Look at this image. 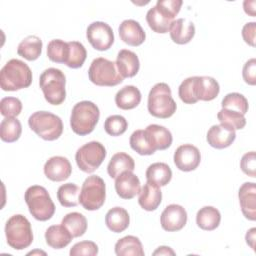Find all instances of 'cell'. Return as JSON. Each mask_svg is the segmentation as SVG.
Returning a JSON list of instances; mask_svg holds the SVG:
<instances>
[{"label": "cell", "instance_id": "cell-1", "mask_svg": "<svg viewBox=\"0 0 256 256\" xmlns=\"http://www.w3.org/2000/svg\"><path fill=\"white\" fill-rule=\"evenodd\" d=\"M31 83L32 71L19 59L9 60L0 71V87L3 91H17L29 87Z\"/></svg>", "mask_w": 256, "mask_h": 256}, {"label": "cell", "instance_id": "cell-2", "mask_svg": "<svg viewBox=\"0 0 256 256\" xmlns=\"http://www.w3.org/2000/svg\"><path fill=\"white\" fill-rule=\"evenodd\" d=\"M99 117L100 111L96 104L88 100L80 101L74 105L71 111V129L77 135H88L94 130Z\"/></svg>", "mask_w": 256, "mask_h": 256}, {"label": "cell", "instance_id": "cell-3", "mask_svg": "<svg viewBox=\"0 0 256 256\" xmlns=\"http://www.w3.org/2000/svg\"><path fill=\"white\" fill-rule=\"evenodd\" d=\"M147 108L152 116L161 119L169 118L176 112L177 105L172 98L168 84L160 82L151 88L148 95Z\"/></svg>", "mask_w": 256, "mask_h": 256}, {"label": "cell", "instance_id": "cell-4", "mask_svg": "<svg viewBox=\"0 0 256 256\" xmlns=\"http://www.w3.org/2000/svg\"><path fill=\"white\" fill-rule=\"evenodd\" d=\"M66 77L57 68L44 70L39 78V86L43 92L45 100L52 105H60L66 98Z\"/></svg>", "mask_w": 256, "mask_h": 256}, {"label": "cell", "instance_id": "cell-5", "mask_svg": "<svg viewBox=\"0 0 256 256\" xmlns=\"http://www.w3.org/2000/svg\"><path fill=\"white\" fill-rule=\"evenodd\" d=\"M24 200L30 214L38 221H47L55 213V205L48 191L43 186H30L25 192Z\"/></svg>", "mask_w": 256, "mask_h": 256}, {"label": "cell", "instance_id": "cell-6", "mask_svg": "<svg viewBox=\"0 0 256 256\" xmlns=\"http://www.w3.org/2000/svg\"><path fill=\"white\" fill-rule=\"evenodd\" d=\"M7 244L15 250H23L33 242V232L29 220L21 215L11 216L5 224Z\"/></svg>", "mask_w": 256, "mask_h": 256}, {"label": "cell", "instance_id": "cell-7", "mask_svg": "<svg viewBox=\"0 0 256 256\" xmlns=\"http://www.w3.org/2000/svg\"><path fill=\"white\" fill-rule=\"evenodd\" d=\"M28 125L40 138L46 141L58 139L63 132L61 118L48 111H36L30 115Z\"/></svg>", "mask_w": 256, "mask_h": 256}, {"label": "cell", "instance_id": "cell-8", "mask_svg": "<svg viewBox=\"0 0 256 256\" xmlns=\"http://www.w3.org/2000/svg\"><path fill=\"white\" fill-rule=\"evenodd\" d=\"M179 13L178 4L172 0H158L146 14V21L156 33H167L175 16Z\"/></svg>", "mask_w": 256, "mask_h": 256}, {"label": "cell", "instance_id": "cell-9", "mask_svg": "<svg viewBox=\"0 0 256 256\" xmlns=\"http://www.w3.org/2000/svg\"><path fill=\"white\" fill-rule=\"evenodd\" d=\"M89 80L97 86H116L123 82L116 63L103 57L94 59L88 69Z\"/></svg>", "mask_w": 256, "mask_h": 256}, {"label": "cell", "instance_id": "cell-10", "mask_svg": "<svg viewBox=\"0 0 256 256\" xmlns=\"http://www.w3.org/2000/svg\"><path fill=\"white\" fill-rule=\"evenodd\" d=\"M106 199V186L104 180L97 176H88L81 187L79 203L88 211L100 209Z\"/></svg>", "mask_w": 256, "mask_h": 256}, {"label": "cell", "instance_id": "cell-11", "mask_svg": "<svg viewBox=\"0 0 256 256\" xmlns=\"http://www.w3.org/2000/svg\"><path fill=\"white\" fill-rule=\"evenodd\" d=\"M106 154V149L102 143L90 141L77 150L75 160L81 171L92 173L102 164Z\"/></svg>", "mask_w": 256, "mask_h": 256}, {"label": "cell", "instance_id": "cell-12", "mask_svg": "<svg viewBox=\"0 0 256 256\" xmlns=\"http://www.w3.org/2000/svg\"><path fill=\"white\" fill-rule=\"evenodd\" d=\"M86 37L91 46L98 51H106L114 43L112 28L102 21L92 22L87 27Z\"/></svg>", "mask_w": 256, "mask_h": 256}, {"label": "cell", "instance_id": "cell-13", "mask_svg": "<svg viewBox=\"0 0 256 256\" xmlns=\"http://www.w3.org/2000/svg\"><path fill=\"white\" fill-rule=\"evenodd\" d=\"M175 166L184 172L195 170L201 162L199 149L192 144L180 145L174 152L173 156Z\"/></svg>", "mask_w": 256, "mask_h": 256}, {"label": "cell", "instance_id": "cell-14", "mask_svg": "<svg viewBox=\"0 0 256 256\" xmlns=\"http://www.w3.org/2000/svg\"><path fill=\"white\" fill-rule=\"evenodd\" d=\"M161 227L168 232L181 230L187 223V212L178 204H170L165 207L160 216Z\"/></svg>", "mask_w": 256, "mask_h": 256}, {"label": "cell", "instance_id": "cell-15", "mask_svg": "<svg viewBox=\"0 0 256 256\" xmlns=\"http://www.w3.org/2000/svg\"><path fill=\"white\" fill-rule=\"evenodd\" d=\"M45 176L54 182H61L68 179L72 173V166L69 160L63 156H53L44 164Z\"/></svg>", "mask_w": 256, "mask_h": 256}, {"label": "cell", "instance_id": "cell-16", "mask_svg": "<svg viewBox=\"0 0 256 256\" xmlns=\"http://www.w3.org/2000/svg\"><path fill=\"white\" fill-rule=\"evenodd\" d=\"M220 92L219 83L210 76H193V93L196 101H211Z\"/></svg>", "mask_w": 256, "mask_h": 256}, {"label": "cell", "instance_id": "cell-17", "mask_svg": "<svg viewBox=\"0 0 256 256\" xmlns=\"http://www.w3.org/2000/svg\"><path fill=\"white\" fill-rule=\"evenodd\" d=\"M235 138V130L225 124L211 126L206 136L208 144L216 149H224L229 147L234 142Z\"/></svg>", "mask_w": 256, "mask_h": 256}, {"label": "cell", "instance_id": "cell-18", "mask_svg": "<svg viewBox=\"0 0 256 256\" xmlns=\"http://www.w3.org/2000/svg\"><path fill=\"white\" fill-rule=\"evenodd\" d=\"M115 190L122 199H132L141 190L140 180L132 171H125L115 178Z\"/></svg>", "mask_w": 256, "mask_h": 256}, {"label": "cell", "instance_id": "cell-19", "mask_svg": "<svg viewBox=\"0 0 256 256\" xmlns=\"http://www.w3.org/2000/svg\"><path fill=\"white\" fill-rule=\"evenodd\" d=\"M241 211L245 218L256 220V185L254 182H245L238 191Z\"/></svg>", "mask_w": 256, "mask_h": 256}, {"label": "cell", "instance_id": "cell-20", "mask_svg": "<svg viewBox=\"0 0 256 256\" xmlns=\"http://www.w3.org/2000/svg\"><path fill=\"white\" fill-rule=\"evenodd\" d=\"M118 33L120 39L130 46H139L146 39V33L141 27L140 23L133 19L122 21V23L119 25Z\"/></svg>", "mask_w": 256, "mask_h": 256}, {"label": "cell", "instance_id": "cell-21", "mask_svg": "<svg viewBox=\"0 0 256 256\" xmlns=\"http://www.w3.org/2000/svg\"><path fill=\"white\" fill-rule=\"evenodd\" d=\"M147 141L151 147L156 150H165L172 144V134L164 126L158 124H150L144 130Z\"/></svg>", "mask_w": 256, "mask_h": 256}, {"label": "cell", "instance_id": "cell-22", "mask_svg": "<svg viewBox=\"0 0 256 256\" xmlns=\"http://www.w3.org/2000/svg\"><path fill=\"white\" fill-rule=\"evenodd\" d=\"M169 33L174 43L179 45L187 44L193 39L195 35V25L188 19L179 18L173 20L169 29Z\"/></svg>", "mask_w": 256, "mask_h": 256}, {"label": "cell", "instance_id": "cell-23", "mask_svg": "<svg viewBox=\"0 0 256 256\" xmlns=\"http://www.w3.org/2000/svg\"><path fill=\"white\" fill-rule=\"evenodd\" d=\"M116 66L118 72L123 78H131L134 77L140 68L139 58L131 50L122 49L118 52L116 58Z\"/></svg>", "mask_w": 256, "mask_h": 256}, {"label": "cell", "instance_id": "cell-24", "mask_svg": "<svg viewBox=\"0 0 256 256\" xmlns=\"http://www.w3.org/2000/svg\"><path fill=\"white\" fill-rule=\"evenodd\" d=\"M162 201V192L160 187L146 182L141 188L138 197V203L146 211H154L158 208Z\"/></svg>", "mask_w": 256, "mask_h": 256}, {"label": "cell", "instance_id": "cell-25", "mask_svg": "<svg viewBox=\"0 0 256 256\" xmlns=\"http://www.w3.org/2000/svg\"><path fill=\"white\" fill-rule=\"evenodd\" d=\"M141 98V92L136 86L126 85L116 93L115 103L122 110H131L140 104Z\"/></svg>", "mask_w": 256, "mask_h": 256}, {"label": "cell", "instance_id": "cell-26", "mask_svg": "<svg viewBox=\"0 0 256 256\" xmlns=\"http://www.w3.org/2000/svg\"><path fill=\"white\" fill-rule=\"evenodd\" d=\"M130 223V216L126 209L116 206L111 208L105 216V224L114 233H121L126 230Z\"/></svg>", "mask_w": 256, "mask_h": 256}, {"label": "cell", "instance_id": "cell-27", "mask_svg": "<svg viewBox=\"0 0 256 256\" xmlns=\"http://www.w3.org/2000/svg\"><path fill=\"white\" fill-rule=\"evenodd\" d=\"M73 238L71 233L62 224L52 225L45 231L46 243L53 249L65 248Z\"/></svg>", "mask_w": 256, "mask_h": 256}, {"label": "cell", "instance_id": "cell-28", "mask_svg": "<svg viewBox=\"0 0 256 256\" xmlns=\"http://www.w3.org/2000/svg\"><path fill=\"white\" fill-rule=\"evenodd\" d=\"M145 175L147 182L162 187L171 181L172 170L166 163L156 162L148 166Z\"/></svg>", "mask_w": 256, "mask_h": 256}, {"label": "cell", "instance_id": "cell-29", "mask_svg": "<svg viewBox=\"0 0 256 256\" xmlns=\"http://www.w3.org/2000/svg\"><path fill=\"white\" fill-rule=\"evenodd\" d=\"M134 169L135 162L133 158L125 152H118L114 154L107 166V172L111 178H116L125 171L133 172Z\"/></svg>", "mask_w": 256, "mask_h": 256}, {"label": "cell", "instance_id": "cell-30", "mask_svg": "<svg viewBox=\"0 0 256 256\" xmlns=\"http://www.w3.org/2000/svg\"><path fill=\"white\" fill-rule=\"evenodd\" d=\"M221 221L219 210L213 206H204L196 214V224L199 228L206 231L215 230Z\"/></svg>", "mask_w": 256, "mask_h": 256}, {"label": "cell", "instance_id": "cell-31", "mask_svg": "<svg viewBox=\"0 0 256 256\" xmlns=\"http://www.w3.org/2000/svg\"><path fill=\"white\" fill-rule=\"evenodd\" d=\"M42 40L35 35L24 38L17 47V53L28 61H34L39 58L42 53Z\"/></svg>", "mask_w": 256, "mask_h": 256}, {"label": "cell", "instance_id": "cell-32", "mask_svg": "<svg viewBox=\"0 0 256 256\" xmlns=\"http://www.w3.org/2000/svg\"><path fill=\"white\" fill-rule=\"evenodd\" d=\"M117 256H144L142 243L138 237L128 235L119 239L115 244Z\"/></svg>", "mask_w": 256, "mask_h": 256}, {"label": "cell", "instance_id": "cell-33", "mask_svg": "<svg viewBox=\"0 0 256 256\" xmlns=\"http://www.w3.org/2000/svg\"><path fill=\"white\" fill-rule=\"evenodd\" d=\"M61 224L75 237L83 236L87 230V219L86 217L79 212H71L66 214Z\"/></svg>", "mask_w": 256, "mask_h": 256}, {"label": "cell", "instance_id": "cell-34", "mask_svg": "<svg viewBox=\"0 0 256 256\" xmlns=\"http://www.w3.org/2000/svg\"><path fill=\"white\" fill-rule=\"evenodd\" d=\"M22 133V125L15 117H5L0 123V138L2 141L12 143L17 141Z\"/></svg>", "mask_w": 256, "mask_h": 256}, {"label": "cell", "instance_id": "cell-35", "mask_svg": "<svg viewBox=\"0 0 256 256\" xmlns=\"http://www.w3.org/2000/svg\"><path fill=\"white\" fill-rule=\"evenodd\" d=\"M80 191L74 183L63 184L57 190V199L63 207H75L79 204Z\"/></svg>", "mask_w": 256, "mask_h": 256}, {"label": "cell", "instance_id": "cell-36", "mask_svg": "<svg viewBox=\"0 0 256 256\" xmlns=\"http://www.w3.org/2000/svg\"><path fill=\"white\" fill-rule=\"evenodd\" d=\"M69 44L61 39H53L47 45V56L55 63H66L69 56Z\"/></svg>", "mask_w": 256, "mask_h": 256}, {"label": "cell", "instance_id": "cell-37", "mask_svg": "<svg viewBox=\"0 0 256 256\" xmlns=\"http://www.w3.org/2000/svg\"><path fill=\"white\" fill-rule=\"evenodd\" d=\"M221 106L223 109L238 112L243 115L247 113L249 108L248 100L246 99V97L237 92L228 93L226 96H224L221 102Z\"/></svg>", "mask_w": 256, "mask_h": 256}, {"label": "cell", "instance_id": "cell-38", "mask_svg": "<svg viewBox=\"0 0 256 256\" xmlns=\"http://www.w3.org/2000/svg\"><path fill=\"white\" fill-rule=\"evenodd\" d=\"M69 44V56L65 63L66 66L72 69H77L83 66L86 57L87 51L84 45L78 41H70Z\"/></svg>", "mask_w": 256, "mask_h": 256}, {"label": "cell", "instance_id": "cell-39", "mask_svg": "<svg viewBox=\"0 0 256 256\" xmlns=\"http://www.w3.org/2000/svg\"><path fill=\"white\" fill-rule=\"evenodd\" d=\"M217 119L221 124H225L234 130L243 129L246 125V119L243 114L223 108L218 112Z\"/></svg>", "mask_w": 256, "mask_h": 256}, {"label": "cell", "instance_id": "cell-40", "mask_svg": "<svg viewBox=\"0 0 256 256\" xmlns=\"http://www.w3.org/2000/svg\"><path fill=\"white\" fill-rule=\"evenodd\" d=\"M129 143L131 148L139 155H152L155 153V150L147 141L144 130L139 129L134 131L130 136Z\"/></svg>", "mask_w": 256, "mask_h": 256}, {"label": "cell", "instance_id": "cell-41", "mask_svg": "<svg viewBox=\"0 0 256 256\" xmlns=\"http://www.w3.org/2000/svg\"><path fill=\"white\" fill-rule=\"evenodd\" d=\"M128 122L121 115H111L104 122V130L110 136H120L127 130Z\"/></svg>", "mask_w": 256, "mask_h": 256}, {"label": "cell", "instance_id": "cell-42", "mask_svg": "<svg viewBox=\"0 0 256 256\" xmlns=\"http://www.w3.org/2000/svg\"><path fill=\"white\" fill-rule=\"evenodd\" d=\"M22 111V103L16 97H4L0 101V112L4 117H16Z\"/></svg>", "mask_w": 256, "mask_h": 256}, {"label": "cell", "instance_id": "cell-43", "mask_svg": "<svg viewBox=\"0 0 256 256\" xmlns=\"http://www.w3.org/2000/svg\"><path fill=\"white\" fill-rule=\"evenodd\" d=\"M69 254L71 256H95L98 254V246L93 241H81L72 246Z\"/></svg>", "mask_w": 256, "mask_h": 256}, {"label": "cell", "instance_id": "cell-44", "mask_svg": "<svg viewBox=\"0 0 256 256\" xmlns=\"http://www.w3.org/2000/svg\"><path fill=\"white\" fill-rule=\"evenodd\" d=\"M178 95L185 104H194L197 102L193 93V77H188L182 81L178 88Z\"/></svg>", "mask_w": 256, "mask_h": 256}, {"label": "cell", "instance_id": "cell-45", "mask_svg": "<svg viewBox=\"0 0 256 256\" xmlns=\"http://www.w3.org/2000/svg\"><path fill=\"white\" fill-rule=\"evenodd\" d=\"M240 168L246 175L252 178L256 177V160L254 151L247 152L242 156L240 161Z\"/></svg>", "mask_w": 256, "mask_h": 256}, {"label": "cell", "instance_id": "cell-46", "mask_svg": "<svg viewBox=\"0 0 256 256\" xmlns=\"http://www.w3.org/2000/svg\"><path fill=\"white\" fill-rule=\"evenodd\" d=\"M242 76L244 81L249 85L256 84V59L251 58L249 59L243 66Z\"/></svg>", "mask_w": 256, "mask_h": 256}, {"label": "cell", "instance_id": "cell-47", "mask_svg": "<svg viewBox=\"0 0 256 256\" xmlns=\"http://www.w3.org/2000/svg\"><path fill=\"white\" fill-rule=\"evenodd\" d=\"M255 35H256V23L248 22L242 28V37L245 43L255 47Z\"/></svg>", "mask_w": 256, "mask_h": 256}, {"label": "cell", "instance_id": "cell-48", "mask_svg": "<svg viewBox=\"0 0 256 256\" xmlns=\"http://www.w3.org/2000/svg\"><path fill=\"white\" fill-rule=\"evenodd\" d=\"M255 234H256V228H251L247 231L245 235L246 243L255 251Z\"/></svg>", "mask_w": 256, "mask_h": 256}, {"label": "cell", "instance_id": "cell-49", "mask_svg": "<svg viewBox=\"0 0 256 256\" xmlns=\"http://www.w3.org/2000/svg\"><path fill=\"white\" fill-rule=\"evenodd\" d=\"M153 255H175V252L172 250V248L168 246H159L154 252Z\"/></svg>", "mask_w": 256, "mask_h": 256}, {"label": "cell", "instance_id": "cell-50", "mask_svg": "<svg viewBox=\"0 0 256 256\" xmlns=\"http://www.w3.org/2000/svg\"><path fill=\"white\" fill-rule=\"evenodd\" d=\"M243 7H244V11L247 13V14H249V15H251V16H255V6H252V7H250L249 6V1H244V3H243Z\"/></svg>", "mask_w": 256, "mask_h": 256}]
</instances>
